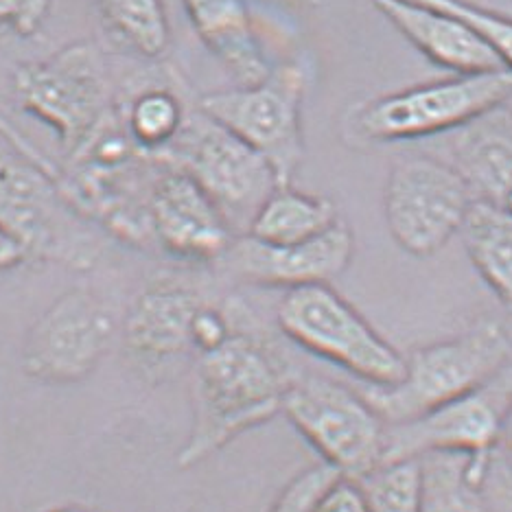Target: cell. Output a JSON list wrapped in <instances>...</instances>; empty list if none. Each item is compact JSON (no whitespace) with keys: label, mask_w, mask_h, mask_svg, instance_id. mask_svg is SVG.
<instances>
[{"label":"cell","mask_w":512,"mask_h":512,"mask_svg":"<svg viewBox=\"0 0 512 512\" xmlns=\"http://www.w3.org/2000/svg\"><path fill=\"white\" fill-rule=\"evenodd\" d=\"M232 331L195 359L191 432L178 467L191 469L228 442L283 414L287 390L302 375L241 300H228Z\"/></svg>","instance_id":"cell-1"},{"label":"cell","mask_w":512,"mask_h":512,"mask_svg":"<svg viewBox=\"0 0 512 512\" xmlns=\"http://www.w3.org/2000/svg\"><path fill=\"white\" fill-rule=\"evenodd\" d=\"M340 219L331 200L292 189V184L276 186L256 211L246 235L256 241L287 246L322 235Z\"/></svg>","instance_id":"cell-20"},{"label":"cell","mask_w":512,"mask_h":512,"mask_svg":"<svg viewBox=\"0 0 512 512\" xmlns=\"http://www.w3.org/2000/svg\"><path fill=\"white\" fill-rule=\"evenodd\" d=\"M512 97V71L453 75L359 103L348 125L370 143L414 141L458 130Z\"/></svg>","instance_id":"cell-6"},{"label":"cell","mask_w":512,"mask_h":512,"mask_svg":"<svg viewBox=\"0 0 512 512\" xmlns=\"http://www.w3.org/2000/svg\"><path fill=\"white\" fill-rule=\"evenodd\" d=\"M499 445L504 449H508L512 453V401L504 418V427H502V438H499Z\"/></svg>","instance_id":"cell-32"},{"label":"cell","mask_w":512,"mask_h":512,"mask_svg":"<svg viewBox=\"0 0 512 512\" xmlns=\"http://www.w3.org/2000/svg\"><path fill=\"white\" fill-rule=\"evenodd\" d=\"M416 3L445 11V14L467 22L477 36L491 46V51L499 57L504 68L512 71V18L473 5L469 0H416Z\"/></svg>","instance_id":"cell-25"},{"label":"cell","mask_w":512,"mask_h":512,"mask_svg":"<svg viewBox=\"0 0 512 512\" xmlns=\"http://www.w3.org/2000/svg\"><path fill=\"white\" fill-rule=\"evenodd\" d=\"M504 208L508 213H512V189H510V193H508V197H506V202H504Z\"/></svg>","instance_id":"cell-34"},{"label":"cell","mask_w":512,"mask_h":512,"mask_svg":"<svg viewBox=\"0 0 512 512\" xmlns=\"http://www.w3.org/2000/svg\"><path fill=\"white\" fill-rule=\"evenodd\" d=\"M337 477H340V473L329 467L327 462L313 464V467L292 477V482L274 499L270 512H313L322 493Z\"/></svg>","instance_id":"cell-26"},{"label":"cell","mask_w":512,"mask_h":512,"mask_svg":"<svg viewBox=\"0 0 512 512\" xmlns=\"http://www.w3.org/2000/svg\"><path fill=\"white\" fill-rule=\"evenodd\" d=\"M510 351L504 324L484 318L449 340L414 348L401 381L368 386L362 397L386 425L414 421L493 379L510 364Z\"/></svg>","instance_id":"cell-2"},{"label":"cell","mask_w":512,"mask_h":512,"mask_svg":"<svg viewBox=\"0 0 512 512\" xmlns=\"http://www.w3.org/2000/svg\"><path fill=\"white\" fill-rule=\"evenodd\" d=\"M512 401V364L493 379L414 421L386 425L381 462L421 458L427 453H462L467 475L484 486L502 438L504 418Z\"/></svg>","instance_id":"cell-7"},{"label":"cell","mask_w":512,"mask_h":512,"mask_svg":"<svg viewBox=\"0 0 512 512\" xmlns=\"http://www.w3.org/2000/svg\"><path fill=\"white\" fill-rule=\"evenodd\" d=\"M353 254V230L344 219H337L322 235L287 246L239 235L221 261L241 281L259 287H281L289 292L309 285H329L333 278L346 272Z\"/></svg>","instance_id":"cell-13"},{"label":"cell","mask_w":512,"mask_h":512,"mask_svg":"<svg viewBox=\"0 0 512 512\" xmlns=\"http://www.w3.org/2000/svg\"><path fill=\"white\" fill-rule=\"evenodd\" d=\"M475 197L447 160L405 156L394 162L383 193L392 239L425 259L440 252L464 226Z\"/></svg>","instance_id":"cell-11"},{"label":"cell","mask_w":512,"mask_h":512,"mask_svg":"<svg viewBox=\"0 0 512 512\" xmlns=\"http://www.w3.org/2000/svg\"><path fill=\"white\" fill-rule=\"evenodd\" d=\"M305 86V71L298 64H283L272 68L259 84L204 95L197 108L259 151L270 162L278 184L287 186L305 158Z\"/></svg>","instance_id":"cell-9"},{"label":"cell","mask_w":512,"mask_h":512,"mask_svg":"<svg viewBox=\"0 0 512 512\" xmlns=\"http://www.w3.org/2000/svg\"><path fill=\"white\" fill-rule=\"evenodd\" d=\"M460 232L477 274L512 311V213L475 200Z\"/></svg>","instance_id":"cell-19"},{"label":"cell","mask_w":512,"mask_h":512,"mask_svg":"<svg viewBox=\"0 0 512 512\" xmlns=\"http://www.w3.org/2000/svg\"><path fill=\"white\" fill-rule=\"evenodd\" d=\"M31 259L29 250L25 248L14 232H9L3 224H0V272L16 270L22 263Z\"/></svg>","instance_id":"cell-30"},{"label":"cell","mask_w":512,"mask_h":512,"mask_svg":"<svg viewBox=\"0 0 512 512\" xmlns=\"http://www.w3.org/2000/svg\"><path fill=\"white\" fill-rule=\"evenodd\" d=\"M14 90L20 108L53 127L71 156L84 154L112 119L108 71L90 42H75L46 60L18 66Z\"/></svg>","instance_id":"cell-3"},{"label":"cell","mask_w":512,"mask_h":512,"mask_svg":"<svg viewBox=\"0 0 512 512\" xmlns=\"http://www.w3.org/2000/svg\"><path fill=\"white\" fill-rule=\"evenodd\" d=\"M383 16L427 60L456 75L502 71L504 64L460 18L416 0H372Z\"/></svg>","instance_id":"cell-16"},{"label":"cell","mask_w":512,"mask_h":512,"mask_svg":"<svg viewBox=\"0 0 512 512\" xmlns=\"http://www.w3.org/2000/svg\"><path fill=\"white\" fill-rule=\"evenodd\" d=\"M206 305L195 289L158 281L134 300L123 324L125 351L136 366L154 372L193 351V320Z\"/></svg>","instance_id":"cell-15"},{"label":"cell","mask_w":512,"mask_h":512,"mask_svg":"<svg viewBox=\"0 0 512 512\" xmlns=\"http://www.w3.org/2000/svg\"><path fill=\"white\" fill-rule=\"evenodd\" d=\"M276 322L302 351L348 370L368 386H392L403 377L405 355L329 285L289 289L278 302Z\"/></svg>","instance_id":"cell-4"},{"label":"cell","mask_w":512,"mask_h":512,"mask_svg":"<svg viewBox=\"0 0 512 512\" xmlns=\"http://www.w3.org/2000/svg\"><path fill=\"white\" fill-rule=\"evenodd\" d=\"M51 512H92V510H86V508H79V506H64V508H55Z\"/></svg>","instance_id":"cell-33"},{"label":"cell","mask_w":512,"mask_h":512,"mask_svg":"<svg viewBox=\"0 0 512 512\" xmlns=\"http://www.w3.org/2000/svg\"><path fill=\"white\" fill-rule=\"evenodd\" d=\"M449 156L477 202L504 208L512 189V110L502 103L453 130Z\"/></svg>","instance_id":"cell-17"},{"label":"cell","mask_w":512,"mask_h":512,"mask_svg":"<svg viewBox=\"0 0 512 512\" xmlns=\"http://www.w3.org/2000/svg\"><path fill=\"white\" fill-rule=\"evenodd\" d=\"M62 182L11 145L0 149V224L40 256L86 270L99 256V239L57 189Z\"/></svg>","instance_id":"cell-8"},{"label":"cell","mask_w":512,"mask_h":512,"mask_svg":"<svg viewBox=\"0 0 512 512\" xmlns=\"http://www.w3.org/2000/svg\"><path fill=\"white\" fill-rule=\"evenodd\" d=\"M0 138H3V141H5L7 145L14 147L16 151H20L22 156L29 158V160L33 162V165H38L42 171L49 173V176H53L55 180L62 182L60 171H57V167L53 165V162H51L49 158H46V156L42 154V151H40L36 145H33L25 134H22V132L18 130V127H16L14 123H11L3 112H0Z\"/></svg>","instance_id":"cell-29"},{"label":"cell","mask_w":512,"mask_h":512,"mask_svg":"<svg viewBox=\"0 0 512 512\" xmlns=\"http://www.w3.org/2000/svg\"><path fill=\"white\" fill-rule=\"evenodd\" d=\"M502 477H504V480L497 482L499 493H502V512H512V484L508 480L506 469L502 471Z\"/></svg>","instance_id":"cell-31"},{"label":"cell","mask_w":512,"mask_h":512,"mask_svg":"<svg viewBox=\"0 0 512 512\" xmlns=\"http://www.w3.org/2000/svg\"><path fill=\"white\" fill-rule=\"evenodd\" d=\"M421 467V512H488L484 486H477L467 475V456L427 453L421 456Z\"/></svg>","instance_id":"cell-22"},{"label":"cell","mask_w":512,"mask_h":512,"mask_svg":"<svg viewBox=\"0 0 512 512\" xmlns=\"http://www.w3.org/2000/svg\"><path fill=\"white\" fill-rule=\"evenodd\" d=\"M313 512H370L364 491L353 477L340 475L322 493Z\"/></svg>","instance_id":"cell-28"},{"label":"cell","mask_w":512,"mask_h":512,"mask_svg":"<svg viewBox=\"0 0 512 512\" xmlns=\"http://www.w3.org/2000/svg\"><path fill=\"white\" fill-rule=\"evenodd\" d=\"M147 228L162 250L191 263L221 261L237 237L202 186L176 167L151 186Z\"/></svg>","instance_id":"cell-14"},{"label":"cell","mask_w":512,"mask_h":512,"mask_svg":"<svg viewBox=\"0 0 512 512\" xmlns=\"http://www.w3.org/2000/svg\"><path fill=\"white\" fill-rule=\"evenodd\" d=\"M202 186L235 235H246L256 211L274 193L276 173L259 151L213 121L200 108L186 114L173 143L154 154Z\"/></svg>","instance_id":"cell-5"},{"label":"cell","mask_w":512,"mask_h":512,"mask_svg":"<svg viewBox=\"0 0 512 512\" xmlns=\"http://www.w3.org/2000/svg\"><path fill=\"white\" fill-rule=\"evenodd\" d=\"M110 36L136 55L156 60L165 55L171 29L162 0H95Z\"/></svg>","instance_id":"cell-21"},{"label":"cell","mask_w":512,"mask_h":512,"mask_svg":"<svg viewBox=\"0 0 512 512\" xmlns=\"http://www.w3.org/2000/svg\"><path fill=\"white\" fill-rule=\"evenodd\" d=\"M283 414L322 460L344 477L379 467L386 447V423L362 392L333 379L300 375L287 390Z\"/></svg>","instance_id":"cell-10"},{"label":"cell","mask_w":512,"mask_h":512,"mask_svg":"<svg viewBox=\"0 0 512 512\" xmlns=\"http://www.w3.org/2000/svg\"><path fill=\"white\" fill-rule=\"evenodd\" d=\"M186 16L239 86L259 84L270 75V64L261 51L252 27L246 0H182Z\"/></svg>","instance_id":"cell-18"},{"label":"cell","mask_w":512,"mask_h":512,"mask_svg":"<svg viewBox=\"0 0 512 512\" xmlns=\"http://www.w3.org/2000/svg\"><path fill=\"white\" fill-rule=\"evenodd\" d=\"M51 14V0H0V29L31 38Z\"/></svg>","instance_id":"cell-27"},{"label":"cell","mask_w":512,"mask_h":512,"mask_svg":"<svg viewBox=\"0 0 512 512\" xmlns=\"http://www.w3.org/2000/svg\"><path fill=\"white\" fill-rule=\"evenodd\" d=\"M370 512H421V458L381 462L357 480Z\"/></svg>","instance_id":"cell-23"},{"label":"cell","mask_w":512,"mask_h":512,"mask_svg":"<svg viewBox=\"0 0 512 512\" xmlns=\"http://www.w3.org/2000/svg\"><path fill=\"white\" fill-rule=\"evenodd\" d=\"M116 320L97 294L71 289L46 309L22 348L25 375L49 386L88 379L110 351Z\"/></svg>","instance_id":"cell-12"},{"label":"cell","mask_w":512,"mask_h":512,"mask_svg":"<svg viewBox=\"0 0 512 512\" xmlns=\"http://www.w3.org/2000/svg\"><path fill=\"white\" fill-rule=\"evenodd\" d=\"M182 101L167 88H149L138 95L127 114L132 141L151 154L173 143L186 121Z\"/></svg>","instance_id":"cell-24"}]
</instances>
